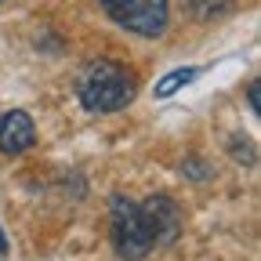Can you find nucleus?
Instances as JSON below:
<instances>
[{"label": "nucleus", "instance_id": "f03ea898", "mask_svg": "<svg viewBox=\"0 0 261 261\" xmlns=\"http://www.w3.org/2000/svg\"><path fill=\"white\" fill-rule=\"evenodd\" d=\"M109 232H113V247L120 254V261H142L156 250L149 228L142 221V211L135 200L127 196H113L109 203Z\"/></svg>", "mask_w": 261, "mask_h": 261}, {"label": "nucleus", "instance_id": "0eeeda50", "mask_svg": "<svg viewBox=\"0 0 261 261\" xmlns=\"http://www.w3.org/2000/svg\"><path fill=\"white\" fill-rule=\"evenodd\" d=\"M257 98H261V84L250 80V84H247V102H250V113H254V116H261V102H257Z\"/></svg>", "mask_w": 261, "mask_h": 261}, {"label": "nucleus", "instance_id": "6e6552de", "mask_svg": "<svg viewBox=\"0 0 261 261\" xmlns=\"http://www.w3.org/2000/svg\"><path fill=\"white\" fill-rule=\"evenodd\" d=\"M181 171H185L189 178H207V167H203V163H200V160H189V163H185V167H181Z\"/></svg>", "mask_w": 261, "mask_h": 261}, {"label": "nucleus", "instance_id": "1a4fd4ad", "mask_svg": "<svg viewBox=\"0 0 261 261\" xmlns=\"http://www.w3.org/2000/svg\"><path fill=\"white\" fill-rule=\"evenodd\" d=\"M0 254H8V240H4V228H0Z\"/></svg>", "mask_w": 261, "mask_h": 261}, {"label": "nucleus", "instance_id": "39448f33", "mask_svg": "<svg viewBox=\"0 0 261 261\" xmlns=\"http://www.w3.org/2000/svg\"><path fill=\"white\" fill-rule=\"evenodd\" d=\"M33 142H37V123H33L29 113L11 109V113L0 116V152L4 156L25 152V149H33Z\"/></svg>", "mask_w": 261, "mask_h": 261}, {"label": "nucleus", "instance_id": "423d86ee", "mask_svg": "<svg viewBox=\"0 0 261 261\" xmlns=\"http://www.w3.org/2000/svg\"><path fill=\"white\" fill-rule=\"evenodd\" d=\"M196 76H200V69H196V65H181V69H171L167 76H160L156 80V87H152V94L160 98V102H163V98H174L181 87H189Z\"/></svg>", "mask_w": 261, "mask_h": 261}, {"label": "nucleus", "instance_id": "f257e3e1", "mask_svg": "<svg viewBox=\"0 0 261 261\" xmlns=\"http://www.w3.org/2000/svg\"><path fill=\"white\" fill-rule=\"evenodd\" d=\"M135 73L113 58L87 62L84 73L76 76V98L87 113H120L135 102Z\"/></svg>", "mask_w": 261, "mask_h": 261}, {"label": "nucleus", "instance_id": "7ed1b4c3", "mask_svg": "<svg viewBox=\"0 0 261 261\" xmlns=\"http://www.w3.org/2000/svg\"><path fill=\"white\" fill-rule=\"evenodd\" d=\"M98 8H102L120 29L135 33V37H145V40L163 37L167 18H171L167 0H98Z\"/></svg>", "mask_w": 261, "mask_h": 261}, {"label": "nucleus", "instance_id": "20e7f679", "mask_svg": "<svg viewBox=\"0 0 261 261\" xmlns=\"http://www.w3.org/2000/svg\"><path fill=\"white\" fill-rule=\"evenodd\" d=\"M138 211H142V221H145V228H149V236H152L156 247H167V243L178 240L181 211H178V203L171 200V196H149V200L138 203Z\"/></svg>", "mask_w": 261, "mask_h": 261}]
</instances>
